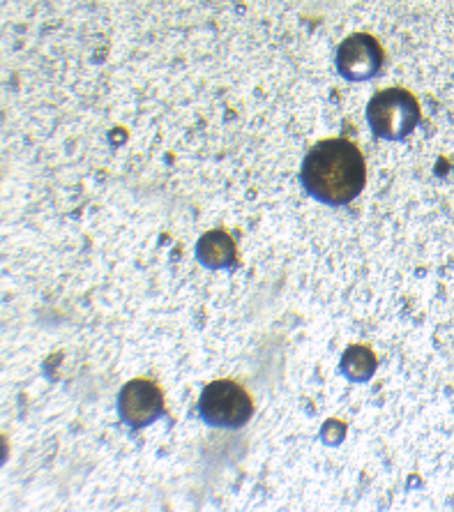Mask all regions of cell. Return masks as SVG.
Wrapping results in <instances>:
<instances>
[{"mask_svg": "<svg viewBox=\"0 0 454 512\" xmlns=\"http://www.w3.org/2000/svg\"><path fill=\"white\" fill-rule=\"evenodd\" d=\"M302 185L325 206H346L362 192L367 180L365 157L346 139H325L305 155Z\"/></svg>", "mask_w": 454, "mask_h": 512, "instance_id": "cell-1", "label": "cell"}, {"mask_svg": "<svg viewBox=\"0 0 454 512\" xmlns=\"http://www.w3.org/2000/svg\"><path fill=\"white\" fill-rule=\"evenodd\" d=\"M367 123L378 139L401 141L420 123V104L404 88H385L369 100Z\"/></svg>", "mask_w": 454, "mask_h": 512, "instance_id": "cell-2", "label": "cell"}, {"mask_svg": "<svg viewBox=\"0 0 454 512\" xmlns=\"http://www.w3.org/2000/svg\"><path fill=\"white\" fill-rule=\"evenodd\" d=\"M199 416L208 427L238 429L254 416V402L238 381L219 379L203 388Z\"/></svg>", "mask_w": 454, "mask_h": 512, "instance_id": "cell-3", "label": "cell"}, {"mask_svg": "<svg viewBox=\"0 0 454 512\" xmlns=\"http://www.w3.org/2000/svg\"><path fill=\"white\" fill-rule=\"evenodd\" d=\"M118 413L127 427L141 429L164 416V395L157 383L148 379L127 381L118 393Z\"/></svg>", "mask_w": 454, "mask_h": 512, "instance_id": "cell-4", "label": "cell"}, {"mask_svg": "<svg viewBox=\"0 0 454 512\" xmlns=\"http://www.w3.org/2000/svg\"><path fill=\"white\" fill-rule=\"evenodd\" d=\"M385 63V54L376 37L355 33L339 44L337 70L348 81H365L376 77Z\"/></svg>", "mask_w": 454, "mask_h": 512, "instance_id": "cell-5", "label": "cell"}, {"mask_svg": "<svg viewBox=\"0 0 454 512\" xmlns=\"http://www.w3.org/2000/svg\"><path fill=\"white\" fill-rule=\"evenodd\" d=\"M196 259L210 270H229L238 263V247L226 231L203 233L196 245Z\"/></svg>", "mask_w": 454, "mask_h": 512, "instance_id": "cell-6", "label": "cell"}, {"mask_svg": "<svg viewBox=\"0 0 454 512\" xmlns=\"http://www.w3.org/2000/svg\"><path fill=\"white\" fill-rule=\"evenodd\" d=\"M376 353L365 344H351L344 351L342 363H339V370L346 376L348 381L353 383H365L374 376L376 372Z\"/></svg>", "mask_w": 454, "mask_h": 512, "instance_id": "cell-7", "label": "cell"}, {"mask_svg": "<svg viewBox=\"0 0 454 512\" xmlns=\"http://www.w3.org/2000/svg\"><path fill=\"white\" fill-rule=\"evenodd\" d=\"M344 436H346V425L339 423V420H328V423L323 425L321 439L328 443V446H339V443L344 441Z\"/></svg>", "mask_w": 454, "mask_h": 512, "instance_id": "cell-8", "label": "cell"}]
</instances>
